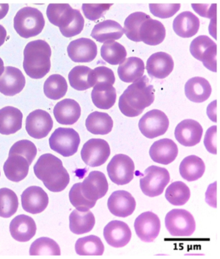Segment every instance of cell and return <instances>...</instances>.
Instances as JSON below:
<instances>
[{"label":"cell","instance_id":"cell-2","mask_svg":"<svg viewBox=\"0 0 220 259\" xmlns=\"http://www.w3.org/2000/svg\"><path fill=\"white\" fill-rule=\"evenodd\" d=\"M35 176L51 192H60L67 188L70 176L60 159L51 154L42 155L34 166Z\"/></svg>","mask_w":220,"mask_h":259},{"label":"cell","instance_id":"cell-44","mask_svg":"<svg viewBox=\"0 0 220 259\" xmlns=\"http://www.w3.org/2000/svg\"><path fill=\"white\" fill-rule=\"evenodd\" d=\"M92 69L86 66H77L68 74L70 86L75 90L86 91L91 88L89 83V75Z\"/></svg>","mask_w":220,"mask_h":259},{"label":"cell","instance_id":"cell-11","mask_svg":"<svg viewBox=\"0 0 220 259\" xmlns=\"http://www.w3.org/2000/svg\"><path fill=\"white\" fill-rule=\"evenodd\" d=\"M169 121L167 115L159 110L146 113L139 120V131L145 137L154 139L163 136L169 128Z\"/></svg>","mask_w":220,"mask_h":259},{"label":"cell","instance_id":"cell-26","mask_svg":"<svg viewBox=\"0 0 220 259\" xmlns=\"http://www.w3.org/2000/svg\"><path fill=\"white\" fill-rule=\"evenodd\" d=\"M139 35L141 41L155 46L162 43L166 36V30L159 21L150 18L142 23Z\"/></svg>","mask_w":220,"mask_h":259},{"label":"cell","instance_id":"cell-5","mask_svg":"<svg viewBox=\"0 0 220 259\" xmlns=\"http://www.w3.org/2000/svg\"><path fill=\"white\" fill-rule=\"evenodd\" d=\"M46 22L39 9L26 7L20 9L14 18V27L16 32L24 38L38 36L42 32Z\"/></svg>","mask_w":220,"mask_h":259},{"label":"cell","instance_id":"cell-41","mask_svg":"<svg viewBox=\"0 0 220 259\" xmlns=\"http://www.w3.org/2000/svg\"><path fill=\"white\" fill-rule=\"evenodd\" d=\"M151 16L142 12H136L130 15L124 22V32L126 36L131 41L140 42L139 31L142 23L145 22Z\"/></svg>","mask_w":220,"mask_h":259},{"label":"cell","instance_id":"cell-48","mask_svg":"<svg viewBox=\"0 0 220 259\" xmlns=\"http://www.w3.org/2000/svg\"><path fill=\"white\" fill-rule=\"evenodd\" d=\"M112 6L111 4H84L82 5V10L86 18L89 20L96 21L103 17Z\"/></svg>","mask_w":220,"mask_h":259},{"label":"cell","instance_id":"cell-49","mask_svg":"<svg viewBox=\"0 0 220 259\" xmlns=\"http://www.w3.org/2000/svg\"><path fill=\"white\" fill-rule=\"evenodd\" d=\"M179 4H149L151 13L156 17L165 19L171 18L180 9Z\"/></svg>","mask_w":220,"mask_h":259},{"label":"cell","instance_id":"cell-17","mask_svg":"<svg viewBox=\"0 0 220 259\" xmlns=\"http://www.w3.org/2000/svg\"><path fill=\"white\" fill-rule=\"evenodd\" d=\"M203 128L198 121L185 119L179 122L175 129L176 140L184 147H194L202 140Z\"/></svg>","mask_w":220,"mask_h":259},{"label":"cell","instance_id":"cell-7","mask_svg":"<svg viewBox=\"0 0 220 259\" xmlns=\"http://www.w3.org/2000/svg\"><path fill=\"white\" fill-rule=\"evenodd\" d=\"M165 227L174 237H189L195 233L196 222L193 215L183 209H174L165 217Z\"/></svg>","mask_w":220,"mask_h":259},{"label":"cell","instance_id":"cell-55","mask_svg":"<svg viewBox=\"0 0 220 259\" xmlns=\"http://www.w3.org/2000/svg\"><path fill=\"white\" fill-rule=\"evenodd\" d=\"M0 176H1V174H0Z\"/></svg>","mask_w":220,"mask_h":259},{"label":"cell","instance_id":"cell-14","mask_svg":"<svg viewBox=\"0 0 220 259\" xmlns=\"http://www.w3.org/2000/svg\"><path fill=\"white\" fill-rule=\"evenodd\" d=\"M161 223L156 214L146 211L140 214L134 222V229L141 241L153 242L160 234Z\"/></svg>","mask_w":220,"mask_h":259},{"label":"cell","instance_id":"cell-12","mask_svg":"<svg viewBox=\"0 0 220 259\" xmlns=\"http://www.w3.org/2000/svg\"><path fill=\"white\" fill-rule=\"evenodd\" d=\"M110 155L109 145L101 139H91L87 141L81 151L83 161L87 165L93 168L105 164Z\"/></svg>","mask_w":220,"mask_h":259},{"label":"cell","instance_id":"cell-42","mask_svg":"<svg viewBox=\"0 0 220 259\" xmlns=\"http://www.w3.org/2000/svg\"><path fill=\"white\" fill-rule=\"evenodd\" d=\"M19 202L17 195L9 188L0 189V217L9 218L18 210Z\"/></svg>","mask_w":220,"mask_h":259},{"label":"cell","instance_id":"cell-28","mask_svg":"<svg viewBox=\"0 0 220 259\" xmlns=\"http://www.w3.org/2000/svg\"><path fill=\"white\" fill-rule=\"evenodd\" d=\"M200 26V20L190 11L179 14L173 22L174 31L177 36L184 38L195 36L197 34Z\"/></svg>","mask_w":220,"mask_h":259},{"label":"cell","instance_id":"cell-45","mask_svg":"<svg viewBox=\"0 0 220 259\" xmlns=\"http://www.w3.org/2000/svg\"><path fill=\"white\" fill-rule=\"evenodd\" d=\"M69 200L72 206L80 211H89L93 208L96 203V201H90L82 195L81 191V183L75 184L71 188L69 192Z\"/></svg>","mask_w":220,"mask_h":259},{"label":"cell","instance_id":"cell-1","mask_svg":"<svg viewBox=\"0 0 220 259\" xmlns=\"http://www.w3.org/2000/svg\"><path fill=\"white\" fill-rule=\"evenodd\" d=\"M155 98L154 87L144 76L127 87L120 97L118 106L125 116L136 117L153 104Z\"/></svg>","mask_w":220,"mask_h":259},{"label":"cell","instance_id":"cell-46","mask_svg":"<svg viewBox=\"0 0 220 259\" xmlns=\"http://www.w3.org/2000/svg\"><path fill=\"white\" fill-rule=\"evenodd\" d=\"M89 83L91 87L98 84H108L113 85L115 83V76L109 68L106 67H96L92 70L89 75Z\"/></svg>","mask_w":220,"mask_h":259},{"label":"cell","instance_id":"cell-9","mask_svg":"<svg viewBox=\"0 0 220 259\" xmlns=\"http://www.w3.org/2000/svg\"><path fill=\"white\" fill-rule=\"evenodd\" d=\"M190 52L207 69L217 72V45L207 36H200L191 42Z\"/></svg>","mask_w":220,"mask_h":259},{"label":"cell","instance_id":"cell-32","mask_svg":"<svg viewBox=\"0 0 220 259\" xmlns=\"http://www.w3.org/2000/svg\"><path fill=\"white\" fill-rule=\"evenodd\" d=\"M145 65L141 59L130 57L120 64L118 69L120 79L125 83H134L143 77L145 72Z\"/></svg>","mask_w":220,"mask_h":259},{"label":"cell","instance_id":"cell-23","mask_svg":"<svg viewBox=\"0 0 220 259\" xmlns=\"http://www.w3.org/2000/svg\"><path fill=\"white\" fill-rule=\"evenodd\" d=\"M177 154L178 148L176 143L167 138L156 141L149 150V155L153 161L164 165L173 162Z\"/></svg>","mask_w":220,"mask_h":259},{"label":"cell","instance_id":"cell-18","mask_svg":"<svg viewBox=\"0 0 220 259\" xmlns=\"http://www.w3.org/2000/svg\"><path fill=\"white\" fill-rule=\"evenodd\" d=\"M108 208L113 215L125 218L131 215L136 209V202L129 192L118 190L111 195L107 202Z\"/></svg>","mask_w":220,"mask_h":259},{"label":"cell","instance_id":"cell-27","mask_svg":"<svg viewBox=\"0 0 220 259\" xmlns=\"http://www.w3.org/2000/svg\"><path fill=\"white\" fill-rule=\"evenodd\" d=\"M23 114L15 107H4L0 110V134L11 135L22 127Z\"/></svg>","mask_w":220,"mask_h":259},{"label":"cell","instance_id":"cell-34","mask_svg":"<svg viewBox=\"0 0 220 259\" xmlns=\"http://www.w3.org/2000/svg\"><path fill=\"white\" fill-rule=\"evenodd\" d=\"M95 218L91 211H80L75 209L69 216V228L73 234H87L93 229Z\"/></svg>","mask_w":220,"mask_h":259},{"label":"cell","instance_id":"cell-6","mask_svg":"<svg viewBox=\"0 0 220 259\" xmlns=\"http://www.w3.org/2000/svg\"><path fill=\"white\" fill-rule=\"evenodd\" d=\"M170 180V174L166 168L149 166L144 171L143 178L140 179L141 190L146 196L157 197L163 194Z\"/></svg>","mask_w":220,"mask_h":259},{"label":"cell","instance_id":"cell-3","mask_svg":"<svg viewBox=\"0 0 220 259\" xmlns=\"http://www.w3.org/2000/svg\"><path fill=\"white\" fill-rule=\"evenodd\" d=\"M51 47L44 40L29 42L23 51V67L27 76L32 79H41L51 69Z\"/></svg>","mask_w":220,"mask_h":259},{"label":"cell","instance_id":"cell-4","mask_svg":"<svg viewBox=\"0 0 220 259\" xmlns=\"http://www.w3.org/2000/svg\"><path fill=\"white\" fill-rule=\"evenodd\" d=\"M49 22L60 28L63 36L72 37L84 29L85 20L80 11L73 9L67 4H51L47 7Z\"/></svg>","mask_w":220,"mask_h":259},{"label":"cell","instance_id":"cell-40","mask_svg":"<svg viewBox=\"0 0 220 259\" xmlns=\"http://www.w3.org/2000/svg\"><path fill=\"white\" fill-rule=\"evenodd\" d=\"M190 197V189L186 184L181 181L172 183L165 192L166 199L174 206L184 205L188 202Z\"/></svg>","mask_w":220,"mask_h":259},{"label":"cell","instance_id":"cell-31","mask_svg":"<svg viewBox=\"0 0 220 259\" xmlns=\"http://www.w3.org/2000/svg\"><path fill=\"white\" fill-rule=\"evenodd\" d=\"M30 164L27 160L19 155H9L4 166L6 178L13 182H20L27 176Z\"/></svg>","mask_w":220,"mask_h":259},{"label":"cell","instance_id":"cell-37","mask_svg":"<svg viewBox=\"0 0 220 259\" xmlns=\"http://www.w3.org/2000/svg\"><path fill=\"white\" fill-rule=\"evenodd\" d=\"M75 250L79 255L101 256L104 253L105 247L100 238L96 235H89L78 240Z\"/></svg>","mask_w":220,"mask_h":259},{"label":"cell","instance_id":"cell-53","mask_svg":"<svg viewBox=\"0 0 220 259\" xmlns=\"http://www.w3.org/2000/svg\"><path fill=\"white\" fill-rule=\"evenodd\" d=\"M7 37L6 29L3 26L0 25V47L4 45Z\"/></svg>","mask_w":220,"mask_h":259},{"label":"cell","instance_id":"cell-51","mask_svg":"<svg viewBox=\"0 0 220 259\" xmlns=\"http://www.w3.org/2000/svg\"><path fill=\"white\" fill-rule=\"evenodd\" d=\"M192 4L194 10L203 17L212 18L216 16V4Z\"/></svg>","mask_w":220,"mask_h":259},{"label":"cell","instance_id":"cell-29","mask_svg":"<svg viewBox=\"0 0 220 259\" xmlns=\"http://www.w3.org/2000/svg\"><path fill=\"white\" fill-rule=\"evenodd\" d=\"M211 86L207 79L201 77H193L185 85L186 97L194 103H203L209 98Z\"/></svg>","mask_w":220,"mask_h":259},{"label":"cell","instance_id":"cell-8","mask_svg":"<svg viewBox=\"0 0 220 259\" xmlns=\"http://www.w3.org/2000/svg\"><path fill=\"white\" fill-rule=\"evenodd\" d=\"M80 144L79 134L73 128H57L49 138V145L51 149L63 157L75 155Z\"/></svg>","mask_w":220,"mask_h":259},{"label":"cell","instance_id":"cell-25","mask_svg":"<svg viewBox=\"0 0 220 259\" xmlns=\"http://www.w3.org/2000/svg\"><path fill=\"white\" fill-rule=\"evenodd\" d=\"M10 232L14 239L18 242L29 241L36 232L35 221L26 215L16 216L10 224Z\"/></svg>","mask_w":220,"mask_h":259},{"label":"cell","instance_id":"cell-43","mask_svg":"<svg viewBox=\"0 0 220 259\" xmlns=\"http://www.w3.org/2000/svg\"><path fill=\"white\" fill-rule=\"evenodd\" d=\"M30 255H56L60 256V246L54 240L48 237H41L33 242L30 246Z\"/></svg>","mask_w":220,"mask_h":259},{"label":"cell","instance_id":"cell-38","mask_svg":"<svg viewBox=\"0 0 220 259\" xmlns=\"http://www.w3.org/2000/svg\"><path fill=\"white\" fill-rule=\"evenodd\" d=\"M101 56L108 64L120 65L127 57V51L125 47L118 42L108 41L101 47Z\"/></svg>","mask_w":220,"mask_h":259},{"label":"cell","instance_id":"cell-33","mask_svg":"<svg viewBox=\"0 0 220 259\" xmlns=\"http://www.w3.org/2000/svg\"><path fill=\"white\" fill-rule=\"evenodd\" d=\"M91 98L94 105L99 109H110L117 101V91L111 84H96L92 91Z\"/></svg>","mask_w":220,"mask_h":259},{"label":"cell","instance_id":"cell-10","mask_svg":"<svg viewBox=\"0 0 220 259\" xmlns=\"http://www.w3.org/2000/svg\"><path fill=\"white\" fill-rule=\"evenodd\" d=\"M110 180L117 185H125L133 180L135 165L131 157L125 154L115 155L108 164Z\"/></svg>","mask_w":220,"mask_h":259},{"label":"cell","instance_id":"cell-21","mask_svg":"<svg viewBox=\"0 0 220 259\" xmlns=\"http://www.w3.org/2000/svg\"><path fill=\"white\" fill-rule=\"evenodd\" d=\"M26 81L24 75L18 68L5 67L0 76V93L7 96H14L24 89Z\"/></svg>","mask_w":220,"mask_h":259},{"label":"cell","instance_id":"cell-52","mask_svg":"<svg viewBox=\"0 0 220 259\" xmlns=\"http://www.w3.org/2000/svg\"><path fill=\"white\" fill-rule=\"evenodd\" d=\"M9 6L8 4H0V20L6 17L8 13Z\"/></svg>","mask_w":220,"mask_h":259},{"label":"cell","instance_id":"cell-30","mask_svg":"<svg viewBox=\"0 0 220 259\" xmlns=\"http://www.w3.org/2000/svg\"><path fill=\"white\" fill-rule=\"evenodd\" d=\"M124 29L119 23L114 20H105L94 26L91 37L99 43L119 39L124 35Z\"/></svg>","mask_w":220,"mask_h":259},{"label":"cell","instance_id":"cell-39","mask_svg":"<svg viewBox=\"0 0 220 259\" xmlns=\"http://www.w3.org/2000/svg\"><path fill=\"white\" fill-rule=\"evenodd\" d=\"M67 90V81L60 74L51 75L44 83L45 95L51 100H58L63 98Z\"/></svg>","mask_w":220,"mask_h":259},{"label":"cell","instance_id":"cell-15","mask_svg":"<svg viewBox=\"0 0 220 259\" xmlns=\"http://www.w3.org/2000/svg\"><path fill=\"white\" fill-rule=\"evenodd\" d=\"M108 183L105 174L92 171L81 183L82 195L90 201H97L107 193Z\"/></svg>","mask_w":220,"mask_h":259},{"label":"cell","instance_id":"cell-36","mask_svg":"<svg viewBox=\"0 0 220 259\" xmlns=\"http://www.w3.org/2000/svg\"><path fill=\"white\" fill-rule=\"evenodd\" d=\"M205 171L204 162L196 155H189L181 161L179 173L185 180L192 182L202 178Z\"/></svg>","mask_w":220,"mask_h":259},{"label":"cell","instance_id":"cell-13","mask_svg":"<svg viewBox=\"0 0 220 259\" xmlns=\"http://www.w3.org/2000/svg\"><path fill=\"white\" fill-rule=\"evenodd\" d=\"M53 127V119L45 110H35L26 119V131L30 137L37 140L47 137Z\"/></svg>","mask_w":220,"mask_h":259},{"label":"cell","instance_id":"cell-19","mask_svg":"<svg viewBox=\"0 0 220 259\" xmlns=\"http://www.w3.org/2000/svg\"><path fill=\"white\" fill-rule=\"evenodd\" d=\"M21 199L23 209L32 214L43 212L49 204L48 195L41 187L36 186L27 188Z\"/></svg>","mask_w":220,"mask_h":259},{"label":"cell","instance_id":"cell-22","mask_svg":"<svg viewBox=\"0 0 220 259\" xmlns=\"http://www.w3.org/2000/svg\"><path fill=\"white\" fill-rule=\"evenodd\" d=\"M174 61L169 54L158 52L153 54L146 61V69L152 78H166L174 69Z\"/></svg>","mask_w":220,"mask_h":259},{"label":"cell","instance_id":"cell-16","mask_svg":"<svg viewBox=\"0 0 220 259\" xmlns=\"http://www.w3.org/2000/svg\"><path fill=\"white\" fill-rule=\"evenodd\" d=\"M67 53L71 60L75 63H90L96 58L98 47L91 39L82 37L70 42Z\"/></svg>","mask_w":220,"mask_h":259},{"label":"cell","instance_id":"cell-24","mask_svg":"<svg viewBox=\"0 0 220 259\" xmlns=\"http://www.w3.org/2000/svg\"><path fill=\"white\" fill-rule=\"evenodd\" d=\"M54 117L58 123L72 125L81 116V107L77 101L72 99H65L57 103L54 108Z\"/></svg>","mask_w":220,"mask_h":259},{"label":"cell","instance_id":"cell-54","mask_svg":"<svg viewBox=\"0 0 220 259\" xmlns=\"http://www.w3.org/2000/svg\"><path fill=\"white\" fill-rule=\"evenodd\" d=\"M5 70L4 63L2 59L0 58V76L3 74Z\"/></svg>","mask_w":220,"mask_h":259},{"label":"cell","instance_id":"cell-35","mask_svg":"<svg viewBox=\"0 0 220 259\" xmlns=\"http://www.w3.org/2000/svg\"><path fill=\"white\" fill-rule=\"evenodd\" d=\"M85 126L87 131L94 135H106L112 131L113 121L106 113L96 111L87 117Z\"/></svg>","mask_w":220,"mask_h":259},{"label":"cell","instance_id":"cell-47","mask_svg":"<svg viewBox=\"0 0 220 259\" xmlns=\"http://www.w3.org/2000/svg\"><path fill=\"white\" fill-rule=\"evenodd\" d=\"M19 155L25 157L30 165L37 155V148L34 143L28 140H21L14 143L9 155Z\"/></svg>","mask_w":220,"mask_h":259},{"label":"cell","instance_id":"cell-20","mask_svg":"<svg viewBox=\"0 0 220 259\" xmlns=\"http://www.w3.org/2000/svg\"><path fill=\"white\" fill-rule=\"evenodd\" d=\"M106 243L116 248H122L131 241L132 232L126 223L120 221H111L103 230Z\"/></svg>","mask_w":220,"mask_h":259},{"label":"cell","instance_id":"cell-50","mask_svg":"<svg viewBox=\"0 0 220 259\" xmlns=\"http://www.w3.org/2000/svg\"><path fill=\"white\" fill-rule=\"evenodd\" d=\"M217 126H213L207 130L206 133L204 144L207 151L212 154H217L216 147Z\"/></svg>","mask_w":220,"mask_h":259}]
</instances>
